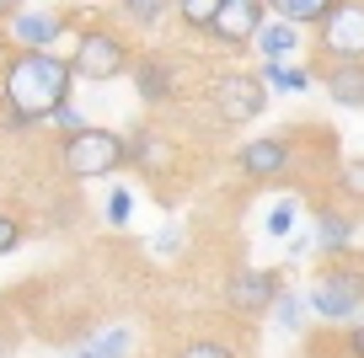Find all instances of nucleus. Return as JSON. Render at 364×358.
I'll return each instance as SVG.
<instances>
[{
	"label": "nucleus",
	"instance_id": "obj_23",
	"mask_svg": "<svg viewBox=\"0 0 364 358\" xmlns=\"http://www.w3.org/2000/svg\"><path fill=\"white\" fill-rule=\"evenodd\" d=\"M338 192H343L348 203H364V156L338 166Z\"/></svg>",
	"mask_w": 364,
	"mask_h": 358
},
{
	"label": "nucleus",
	"instance_id": "obj_16",
	"mask_svg": "<svg viewBox=\"0 0 364 358\" xmlns=\"http://www.w3.org/2000/svg\"><path fill=\"white\" fill-rule=\"evenodd\" d=\"M257 70H262V80H268L273 91H284V97H300V91L316 86V70L300 65V59H279V65H257Z\"/></svg>",
	"mask_w": 364,
	"mask_h": 358
},
{
	"label": "nucleus",
	"instance_id": "obj_2",
	"mask_svg": "<svg viewBox=\"0 0 364 358\" xmlns=\"http://www.w3.org/2000/svg\"><path fill=\"white\" fill-rule=\"evenodd\" d=\"M59 166H65L70 182H102V177H113V171L129 166V134L91 124V129H80V134L59 139Z\"/></svg>",
	"mask_w": 364,
	"mask_h": 358
},
{
	"label": "nucleus",
	"instance_id": "obj_17",
	"mask_svg": "<svg viewBox=\"0 0 364 358\" xmlns=\"http://www.w3.org/2000/svg\"><path fill=\"white\" fill-rule=\"evenodd\" d=\"M332 6H338V0H268V11L295 22V27H321Z\"/></svg>",
	"mask_w": 364,
	"mask_h": 358
},
{
	"label": "nucleus",
	"instance_id": "obj_22",
	"mask_svg": "<svg viewBox=\"0 0 364 358\" xmlns=\"http://www.w3.org/2000/svg\"><path fill=\"white\" fill-rule=\"evenodd\" d=\"M118 6H124V16H129L134 27H156L161 16L171 11V0H118Z\"/></svg>",
	"mask_w": 364,
	"mask_h": 358
},
{
	"label": "nucleus",
	"instance_id": "obj_9",
	"mask_svg": "<svg viewBox=\"0 0 364 358\" xmlns=\"http://www.w3.org/2000/svg\"><path fill=\"white\" fill-rule=\"evenodd\" d=\"M289 161H295V145H289V134H262V139H247V145L236 150L241 177H252V182H273V177H284Z\"/></svg>",
	"mask_w": 364,
	"mask_h": 358
},
{
	"label": "nucleus",
	"instance_id": "obj_15",
	"mask_svg": "<svg viewBox=\"0 0 364 358\" xmlns=\"http://www.w3.org/2000/svg\"><path fill=\"white\" fill-rule=\"evenodd\" d=\"M321 86L338 107H364V65H321Z\"/></svg>",
	"mask_w": 364,
	"mask_h": 358
},
{
	"label": "nucleus",
	"instance_id": "obj_11",
	"mask_svg": "<svg viewBox=\"0 0 364 358\" xmlns=\"http://www.w3.org/2000/svg\"><path fill=\"white\" fill-rule=\"evenodd\" d=\"M65 38V16L59 11H43V6H22L11 16V43L16 48H54Z\"/></svg>",
	"mask_w": 364,
	"mask_h": 358
},
{
	"label": "nucleus",
	"instance_id": "obj_12",
	"mask_svg": "<svg viewBox=\"0 0 364 358\" xmlns=\"http://www.w3.org/2000/svg\"><path fill=\"white\" fill-rule=\"evenodd\" d=\"M353 235H359V214L338 209V203L316 209V251H321V257H348Z\"/></svg>",
	"mask_w": 364,
	"mask_h": 358
},
{
	"label": "nucleus",
	"instance_id": "obj_1",
	"mask_svg": "<svg viewBox=\"0 0 364 358\" xmlns=\"http://www.w3.org/2000/svg\"><path fill=\"white\" fill-rule=\"evenodd\" d=\"M75 65L70 54H54V48H16V59L0 75V102H6V124L11 134L33 124H48L70 97H75Z\"/></svg>",
	"mask_w": 364,
	"mask_h": 358
},
{
	"label": "nucleus",
	"instance_id": "obj_14",
	"mask_svg": "<svg viewBox=\"0 0 364 358\" xmlns=\"http://www.w3.org/2000/svg\"><path fill=\"white\" fill-rule=\"evenodd\" d=\"M129 166L145 171V177H161V171L171 166V145H166V134H161V129H150V124H139L134 134H129Z\"/></svg>",
	"mask_w": 364,
	"mask_h": 358
},
{
	"label": "nucleus",
	"instance_id": "obj_5",
	"mask_svg": "<svg viewBox=\"0 0 364 358\" xmlns=\"http://www.w3.org/2000/svg\"><path fill=\"white\" fill-rule=\"evenodd\" d=\"M268 80H262V70H230V75H220L215 86H209V107H215V118L225 129H241L252 124V118H262V107H268Z\"/></svg>",
	"mask_w": 364,
	"mask_h": 358
},
{
	"label": "nucleus",
	"instance_id": "obj_29",
	"mask_svg": "<svg viewBox=\"0 0 364 358\" xmlns=\"http://www.w3.org/2000/svg\"><path fill=\"white\" fill-rule=\"evenodd\" d=\"M338 353L343 358H364V321H348V332L338 337Z\"/></svg>",
	"mask_w": 364,
	"mask_h": 358
},
{
	"label": "nucleus",
	"instance_id": "obj_32",
	"mask_svg": "<svg viewBox=\"0 0 364 358\" xmlns=\"http://www.w3.org/2000/svg\"><path fill=\"white\" fill-rule=\"evenodd\" d=\"M6 353H11V342H6V337H0V358H6Z\"/></svg>",
	"mask_w": 364,
	"mask_h": 358
},
{
	"label": "nucleus",
	"instance_id": "obj_7",
	"mask_svg": "<svg viewBox=\"0 0 364 358\" xmlns=\"http://www.w3.org/2000/svg\"><path fill=\"white\" fill-rule=\"evenodd\" d=\"M279 294H284V283H279V273H268V268H236V273L225 278V305H230L236 315H247V321L273 315Z\"/></svg>",
	"mask_w": 364,
	"mask_h": 358
},
{
	"label": "nucleus",
	"instance_id": "obj_31",
	"mask_svg": "<svg viewBox=\"0 0 364 358\" xmlns=\"http://www.w3.org/2000/svg\"><path fill=\"white\" fill-rule=\"evenodd\" d=\"M16 11H22V0H0V16H6V22H11Z\"/></svg>",
	"mask_w": 364,
	"mask_h": 358
},
{
	"label": "nucleus",
	"instance_id": "obj_6",
	"mask_svg": "<svg viewBox=\"0 0 364 358\" xmlns=\"http://www.w3.org/2000/svg\"><path fill=\"white\" fill-rule=\"evenodd\" d=\"M321 65H364V0H338L316 27Z\"/></svg>",
	"mask_w": 364,
	"mask_h": 358
},
{
	"label": "nucleus",
	"instance_id": "obj_19",
	"mask_svg": "<svg viewBox=\"0 0 364 358\" xmlns=\"http://www.w3.org/2000/svg\"><path fill=\"white\" fill-rule=\"evenodd\" d=\"M220 6H225V0H171V16H177L188 33H209L215 16H220Z\"/></svg>",
	"mask_w": 364,
	"mask_h": 358
},
{
	"label": "nucleus",
	"instance_id": "obj_8",
	"mask_svg": "<svg viewBox=\"0 0 364 358\" xmlns=\"http://www.w3.org/2000/svg\"><path fill=\"white\" fill-rule=\"evenodd\" d=\"M262 27H268V0H225L215 27H209V38L220 48H252V38Z\"/></svg>",
	"mask_w": 364,
	"mask_h": 358
},
{
	"label": "nucleus",
	"instance_id": "obj_28",
	"mask_svg": "<svg viewBox=\"0 0 364 358\" xmlns=\"http://www.w3.org/2000/svg\"><path fill=\"white\" fill-rule=\"evenodd\" d=\"M16 246H22V219L0 209V257H11Z\"/></svg>",
	"mask_w": 364,
	"mask_h": 358
},
{
	"label": "nucleus",
	"instance_id": "obj_3",
	"mask_svg": "<svg viewBox=\"0 0 364 358\" xmlns=\"http://www.w3.org/2000/svg\"><path fill=\"white\" fill-rule=\"evenodd\" d=\"M70 65H75L80 80L107 86V80H118L124 70H134V48H129L124 33H113V27H80L75 48H70Z\"/></svg>",
	"mask_w": 364,
	"mask_h": 358
},
{
	"label": "nucleus",
	"instance_id": "obj_27",
	"mask_svg": "<svg viewBox=\"0 0 364 358\" xmlns=\"http://www.w3.org/2000/svg\"><path fill=\"white\" fill-rule=\"evenodd\" d=\"M48 124L59 129V139H70V134H80V129H91V124H86V112H75L70 102H65V107L54 112V118H48Z\"/></svg>",
	"mask_w": 364,
	"mask_h": 358
},
{
	"label": "nucleus",
	"instance_id": "obj_13",
	"mask_svg": "<svg viewBox=\"0 0 364 358\" xmlns=\"http://www.w3.org/2000/svg\"><path fill=\"white\" fill-rule=\"evenodd\" d=\"M300 43H306V27L284 22V16H268V27L252 38V54H257L262 65H279V59H295Z\"/></svg>",
	"mask_w": 364,
	"mask_h": 358
},
{
	"label": "nucleus",
	"instance_id": "obj_21",
	"mask_svg": "<svg viewBox=\"0 0 364 358\" xmlns=\"http://www.w3.org/2000/svg\"><path fill=\"white\" fill-rule=\"evenodd\" d=\"M295 219H300V198H279L268 209V219H262V230H268L273 241H289V235H295Z\"/></svg>",
	"mask_w": 364,
	"mask_h": 358
},
{
	"label": "nucleus",
	"instance_id": "obj_20",
	"mask_svg": "<svg viewBox=\"0 0 364 358\" xmlns=\"http://www.w3.org/2000/svg\"><path fill=\"white\" fill-rule=\"evenodd\" d=\"M306 315H316L311 310V294H279V305H273V321L284 326V332H300V326H306Z\"/></svg>",
	"mask_w": 364,
	"mask_h": 358
},
{
	"label": "nucleus",
	"instance_id": "obj_18",
	"mask_svg": "<svg viewBox=\"0 0 364 358\" xmlns=\"http://www.w3.org/2000/svg\"><path fill=\"white\" fill-rule=\"evenodd\" d=\"M129 347H134L129 326H107V332H97L91 342H80L70 358H129Z\"/></svg>",
	"mask_w": 364,
	"mask_h": 358
},
{
	"label": "nucleus",
	"instance_id": "obj_30",
	"mask_svg": "<svg viewBox=\"0 0 364 358\" xmlns=\"http://www.w3.org/2000/svg\"><path fill=\"white\" fill-rule=\"evenodd\" d=\"M311 246H316V235H289V262H300Z\"/></svg>",
	"mask_w": 364,
	"mask_h": 358
},
{
	"label": "nucleus",
	"instance_id": "obj_25",
	"mask_svg": "<svg viewBox=\"0 0 364 358\" xmlns=\"http://www.w3.org/2000/svg\"><path fill=\"white\" fill-rule=\"evenodd\" d=\"M102 219L107 224H129V219H134V192L113 188V192H107V203H102Z\"/></svg>",
	"mask_w": 364,
	"mask_h": 358
},
{
	"label": "nucleus",
	"instance_id": "obj_4",
	"mask_svg": "<svg viewBox=\"0 0 364 358\" xmlns=\"http://www.w3.org/2000/svg\"><path fill=\"white\" fill-rule=\"evenodd\" d=\"M311 310L321 315V321H353V315L364 310V268L359 262H327V268L311 278Z\"/></svg>",
	"mask_w": 364,
	"mask_h": 358
},
{
	"label": "nucleus",
	"instance_id": "obj_24",
	"mask_svg": "<svg viewBox=\"0 0 364 358\" xmlns=\"http://www.w3.org/2000/svg\"><path fill=\"white\" fill-rule=\"evenodd\" d=\"M177 358H236V353H230V342H220V337H188V342L177 347Z\"/></svg>",
	"mask_w": 364,
	"mask_h": 358
},
{
	"label": "nucleus",
	"instance_id": "obj_26",
	"mask_svg": "<svg viewBox=\"0 0 364 358\" xmlns=\"http://www.w3.org/2000/svg\"><path fill=\"white\" fill-rule=\"evenodd\" d=\"M182 246V224L171 219V224H161L156 235H150V251H156V257H171V251Z\"/></svg>",
	"mask_w": 364,
	"mask_h": 358
},
{
	"label": "nucleus",
	"instance_id": "obj_10",
	"mask_svg": "<svg viewBox=\"0 0 364 358\" xmlns=\"http://www.w3.org/2000/svg\"><path fill=\"white\" fill-rule=\"evenodd\" d=\"M129 75H134V91H139L145 107H166V102H177V65H171V59L145 54V59H134Z\"/></svg>",
	"mask_w": 364,
	"mask_h": 358
}]
</instances>
